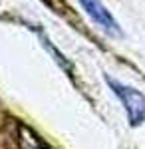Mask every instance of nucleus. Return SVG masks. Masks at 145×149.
Masks as SVG:
<instances>
[{
	"mask_svg": "<svg viewBox=\"0 0 145 149\" xmlns=\"http://www.w3.org/2000/svg\"><path fill=\"white\" fill-rule=\"evenodd\" d=\"M78 2L86 10V14L91 18V22H96L103 32H107L112 36H121V28H119L117 20L112 16V12L103 6L101 0H78Z\"/></svg>",
	"mask_w": 145,
	"mask_h": 149,
	"instance_id": "nucleus-2",
	"label": "nucleus"
},
{
	"mask_svg": "<svg viewBox=\"0 0 145 149\" xmlns=\"http://www.w3.org/2000/svg\"><path fill=\"white\" fill-rule=\"evenodd\" d=\"M107 86L113 90V93L119 97V102L123 103L125 107V113L129 117V123L133 127L141 125L145 121V95L139 90H135L131 86H125L117 80H112V78H105Z\"/></svg>",
	"mask_w": 145,
	"mask_h": 149,
	"instance_id": "nucleus-1",
	"label": "nucleus"
}]
</instances>
